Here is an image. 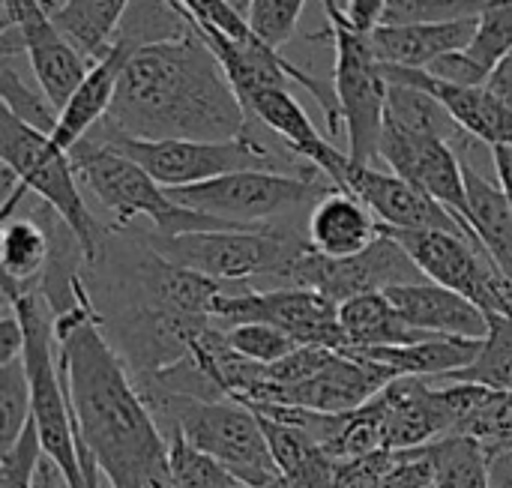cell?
Masks as SVG:
<instances>
[{
	"label": "cell",
	"instance_id": "cell-1",
	"mask_svg": "<svg viewBox=\"0 0 512 488\" xmlns=\"http://www.w3.org/2000/svg\"><path fill=\"white\" fill-rule=\"evenodd\" d=\"M54 333L75 441L93 456L108 486L147 488L168 480V441L129 366L108 342L87 285L78 303L54 318Z\"/></svg>",
	"mask_w": 512,
	"mask_h": 488
},
{
	"label": "cell",
	"instance_id": "cell-2",
	"mask_svg": "<svg viewBox=\"0 0 512 488\" xmlns=\"http://www.w3.org/2000/svg\"><path fill=\"white\" fill-rule=\"evenodd\" d=\"M249 117L216 51L189 18L186 33L129 54L99 129L141 141H231L249 135Z\"/></svg>",
	"mask_w": 512,
	"mask_h": 488
},
{
	"label": "cell",
	"instance_id": "cell-3",
	"mask_svg": "<svg viewBox=\"0 0 512 488\" xmlns=\"http://www.w3.org/2000/svg\"><path fill=\"white\" fill-rule=\"evenodd\" d=\"M141 396L165 441L183 438L195 450L219 459L252 488L279 480L261 420L243 402L180 396L159 387H144Z\"/></svg>",
	"mask_w": 512,
	"mask_h": 488
},
{
	"label": "cell",
	"instance_id": "cell-4",
	"mask_svg": "<svg viewBox=\"0 0 512 488\" xmlns=\"http://www.w3.org/2000/svg\"><path fill=\"white\" fill-rule=\"evenodd\" d=\"M162 258L198 270L216 282L255 288L258 279L288 285L291 267L312 246L306 228L294 225H240L222 231H189L177 237H144Z\"/></svg>",
	"mask_w": 512,
	"mask_h": 488
},
{
	"label": "cell",
	"instance_id": "cell-5",
	"mask_svg": "<svg viewBox=\"0 0 512 488\" xmlns=\"http://www.w3.org/2000/svg\"><path fill=\"white\" fill-rule=\"evenodd\" d=\"M69 159L75 165V174L81 186L111 213L114 228H129L135 219H147L153 225V234L159 237H177L189 231H222V228H240L234 222L189 210L177 204L168 189L153 180L138 162L129 156L111 150L108 144L96 138H84L69 150Z\"/></svg>",
	"mask_w": 512,
	"mask_h": 488
},
{
	"label": "cell",
	"instance_id": "cell-6",
	"mask_svg": "<svg viewBox=\"0 0 512 488\" xmlns=\"http://www.w3.org/2000/svg\"><path fill=\"white\" fill-rule=\"evenodd\" d=\"M0 159L6 168L18 174L27 192H33L45 207H51L78 237L84 249V264L96 267L105 246L108 228L96 219V213L84 201V186L75 174L69 150H60L51 135L27 126L9 108L0 114Z\"/></svg>",
	"mask_w": 512,
	"mask_h": 488
},
{
	"label": "cell",
	"instance_id": "cell-7",
	"mask_svg": "<svg viewBox=\"0 0 512 488\" xmlns=\"http://www.w3.org/2000/svg\"><path fill=\"white\" fill-rule=\"evenodd\" d=\"M321 6L327 12V30L315 39H330L336 48L333 90L348 141L345 153L351 165H375L381 150L390 81L369 42V33L357 30L348 21L345 6H339V0H321Z\"/></svg>",
	"mask_w": 512,
	"mask_h": 488
},
{
	"label": "cell",
	"instance_id": "cell-8",
	"mask_svg": "<svg viewBox=\"0 0 512 488\" xmlns=\"http://www.w3.org/2000/svg\"><path fill=\"white\" fill-rule=\"evenodd\" d=\"M330 189H339L318 168L309 174H288L270 168L234 171L207 183L177 186L168 195L198 213L234 222V225H276V219L309 213Z\"/></svg>",
	"mask_w": 512,
	"mask_h": 488
},
{
	"label": "cell",
	"instance_id": "cell-9",
	"mask_svg": "<svg viewBox=\"0 0 512 488\" xmlns=\"http://www.w3.org/2000/svg\"><path fill=\"white\" fill-rule=\"evenodd\" d=\"M90 138L138 162L165 189L195 186V183H207L234 171H252V168L279 171V159L252 132L231 138V141H141V138L114 135L96 126Z\"/></svg>",
	"mask_w": 512,
	"mask_h": 488
},
{
	"label": "cell",
	"instance_id": "cell-10",
	"mask_svg": "<svg viewBox=\"0 0 512 488\" xmlns=\"http://www.w3.org/2000/svg\"><path fill=\"white\" fill-rule=\"evenodd\" d=\"M423 276L435 285L456 291L489 315H512V285L495 261L465 234L453 231H390Z\"/></svg>",
	"mask_w": 512,
	"mask_h": 488
},
{
	"label": "cell",
	"instance_id": "cell-11",
	"mask_svg": "<svg viewBox=\"0 0 512 488\" xmlns=\"http://www.w3.org/2000/svg\"><path fill=\"white\" fill-rule=\"evenodd\" d=\"M408 282H426V276L405 252V246L381 231L369 249L348 258H327L309 246L291 267L285 288H309L342 306L360 294H378Z\"/></svg>",
	"mask_w": 512,
	"mask_h": 488
},
{
	"label": "cell",
	"instance_id": "cell-12",
	"mask_svg": "<svg viewBox=\"0 0 512 488\" xmlns=\"http://www.w3.org/2000/svg\"><path fill=\"white\" fill-rule=\"evenodd\" d=\"M15 54H27L36 84L57 108L69 102L90 69V60L54 24L42 0H3L0 57Z\"/></svg>",
	"mask_w": 512,
	"mask_h": 488
},
{
	"label": "cell",
	"instance_id": "cell-13",
	"mask_svg": "<svg viewBox=\"0 0 512 488\" xmlns=\"http://www.w3.org/2000/svg\"><path fill=\"white\" fill-rule=\"evenodd\" d=\"M222 327L234 324H273L300 345H321L336 354L348 351L345 330L339 324V306L309 288H252L231 291L216 312Z\"/></svg>",
	"mask_w": 512,
	"mask_h": 488
},
{
	"label": "cell",
	"instance_id": "cell-14",
	"mask_svg": "<svg viewBox=\"0 0 512 488\" xmlns=\"http://www.w3.org/2000/svg\"><path fill=\"white\" fill-rule=\"evenodd\" d=\"M348 192H354L390 231H453L480 246V240L456 213H450L426 189L399 177L396 171H381L375 165H348Z\"/></svg>",
	"mask_w": 512,
	"mask_h": 488
},
{
	"label": "cell",
	"instance_id": "cell-15",
	"mask_svg": "<svg viewBox=\"0 0 512 488\" xmlns=\"http://www.w3.org/2000/svg\"><path fill=\"white\" fill-rule=\"evenodd\" d=\"M393 378L396 375L375 360L336 354L312 378L294 387L273 390L261 402H252V405H288V408H306L318 414H348L372 402Z\"/></svg>",
	"mask_w": 512,
	"mask_h": 488
},
{
	"label": "cell",
	"instance_id": "cell-16",
	"mask_svg": "<svg viewBox=\"0 0 512 488\" xmlns=\"http://www.w3.org/2000/svg\"><path fill=\"white\" fill-rule=\"evenodd\" d=\"M381 66L390 84H408L438 99L444 111L456 120V126L468 132L474 141L486 144L489 150L512 141V105L501 96H495L489 84L468 87V84L441 81L429 75L426 69H414V66H390V63H381Z\"/></svg>",
	"mask_w": 512,
	"mask_h": 488
},
{
	"label": "cell",
	"instance_id": "cell-17",
	"mask_svg": "<svg viewBox=\"0 0 512 488\" xmlns=\"http://www.w3.org/2000/svg\"><path fill=\"white\" fill-rule=\"evenodd\" d=\"M246 111L258 117L264 126H270L300 159H306L312 168L327 174L339 189H348V153H342L336 144H330L306 114V108L288 93V87H264L249 102Z\"/></svg>",
	"mask_w": 512,
	"mask_h": 488
},
{
	"label": "cell",
	"instance_id": "cell-18",
	"mask_svg": "<svg viewBox=\"0 0 512 488\" xmlns=\"http://www.w3.org/2000/svg\"><path fill=\"white\" fill-rule=\"evenodd\" d=\"M135 48L138 45L117 39L114 48L102 60L90 63L87 75L81 78V84L75 87L69 102L60 108L57 129L51 132V141L60 150H72L78 141H84L108 117L114 96H117V87H120V78H123V69H126V60Z\"/></svg>",
	"mask_w": 512,
	"mask_h": 488
},
{
	"label": "cell",
	"instance_id": "cell-19",
	"mask_svg": "<svg viewBox=\"0 0 512 488\" xmlns=\"http://www.w3.org/2000/svg\"><path fill=\"white\" fill-rule=\"evenodd\" d=\"M384 294L414 330L432 336H462V339H483L489 330V318L483 309H477L471 300L429 279L396 285L387 288Z\"/></svg>",
	"mask_w": 512,
	"mask_h": 488
},
{
	"label": "cell",
	"instance_id": "cell-20",
	"mask_svg": "<svg viewBox=\"0 0 512 488\" xmlns=\"http://www.w3.org/2000/svg\"><path fill=\"white\" fill-rule=\"evenodd\" d=\"M477 33V15L423 24H378L369 42L381 63L426 69L450 51H465Z\"/></svg>",
	"mask_w": 512,
	"mask_h": 488
},
{
	"label": "cell",
	"instance_id": "cell-21",
	"mask_svg": "<svg viewBox=\"0 0 512 488\" xmlns=\"http://www.w3.org/2000/svg\"><path fill=\"white\" fill-rule=\"evenodd\" d=\"M384 225L348 189H330L306 216V237L315 252L327 258H348L369 249Z\"/></svg>",
	"mask_w": 512,
	"mask_h": 488
},
{
	"label": "cell",
	"instance_id": "cell-22",
	"mask_svg": "<svg viewBox=\"0 0 512 488\" xmlns=\"http://www.w3.org/2000/svg\"><path fill=\"white\" fill-rule=\"evenodd\" d=\"M54 255V210L42 216H9L0 234L3 294L36 291Z\"/></svg>",
	"mask_w": 512,
	"mask_h": 488
},
{
	"label": "cell",
	"instance_id": "cell-23",
	"mask_svg": "<svg viewBox=\"0 0 512 488\" xmlns=\"http://www.w3.org/2000/svg\"><path fill=\"white\" fill-rule=\"evenodd\" d=\"M471 141L459 144L465 165V189H468V225L474 228L480 246L495 261V267L504 273V279L512 285V207L501 186L486 180L468 159Z\"/></svg>",
	"mask_w": 512,
	"mask_h": 488
},
{
	"label": "cell",
	"instance_id": "cell-24",
	"mask_svg": "<svg viewBox=\"0 0 512 488\" xmlns=\"http://www.w3.org/2000/svg\"><path fill=\"white\" fill-rule=\"evenodd\" d=\"M483 348V339H462V336H432L414 345H396V348H363L351 351L348 357H366L381 366H387L396 378H438L465 369Z\"/></svg>",
	"mask_w": 512,
	"mask_h": 488
},
{
	"label": "cell",
	"instance_id": "cell-25",
	"mask_svg": "<svg viewBox=\"0 0 512 488\" xmlns=\"http://www.w3.org/2000/svg\"><path fill=\"white\" fill-rule=\"evenodd\" d=\"M264 438L270 444L279 480L291 488H333L336 486V459L300 426L261 417Z\"/></svg>",
	"mask_w": 512,
	"mask_h": 488
},
{
	"label": "cell",
	"instance_id": "cell-26",
	"mask_svg": "<svg viewBox=\"0 0 512 488\" xmlns=\"http://www.w3.org/2000/svg\"><path fill=\"white\" fill-rule=\"evenodd\" d=\"M339 324L348 339V351L363 348H396V345H414L423 339H432V333L414 330L390 303L384 291L378 294H360L339 306Z\"/></svg>",
	"mask_w": 512,
	"mask_h": 488
},
{
	"label": "cell",
	"instance_id": "cell-27",
	"mask_svg": "<svg viewBox=\"0 0 512 488\" xmlns=\"http://www.w3.org/2000/svg\"><path fill=\"white\" fill-rule=\"evenodd\" d=\"M129 6L132 0H63L51 9V18L69 42L96 63L114 48Z\"/></svg>",
	"mask_w": 512,
	"mask_h": 488
},
{
	"label": "cell",
	"instance_id": "cell-28",
	"mask_svg": "<svg viewBox=\"0 0 512 488\" xmlns=\"http://www.w3.org/2000/svg\"><path fill=\"white\" fill-rule=\"evenodd\" d=\"M426 453L435 468V488H492L489 456L474 438L444 435Z\"/></svg>",
	"mask_w": 512,
	"mask_h": 488
},
{
	"label": "cell",
	"instance_id": "cell-29",
	"mask_svg": "<svg viewBox=\"0 0 512 488\" xmlns=\"http://www.w3.org/2000/svg\"><path fill=\"white\" fill-rule=\"evenodd\" d=\"M444 381H465L512 393V315H489V330L483 336L480 354Z\"/></svg>",
	"mask_w": 512,
	"mask_h": 488
},
{
	"label": "cell",
	"instance_id": "cell-30",
	"mask_svg": "<svg viewBox=\"0 0 512 488\" xmlns=\"http://www.w3.org/2000/svg\"><path fill=\"white\" fill-rule=\"evenodd\" d=\"M168 480L174 488H252L219 459L195 450L183 438H168Z\"/></svg>",
	"mask_w": 512,
	"mask_h": 488
},
{
	"label": "cell",
	"instance_id": "cell-31",
	"mask_svg": "<svg viewBox=\"0 0 512 488\" xmlns=\"http://www.w3.org/2000/svg\"><path fill=\"white\" fill-rule=\"evenodd\" d=\"M12 60L15 57H0V96H3V108H9L27 126L51 135L57 129L60 108L45 96V90L39 84L36 87L27 84Z\"/></svg>",
	"mask_w": 512,
	"mask_h": 488
},
{
	"label": "cell",
	"instance_id": "cell-32",
	"mask_svg": "<svg viewBox=\"0 0 512 488\" xmlns=\"http://www.w3.org/2000/svg\"><path fill=\"white\" fill-rule=\"evenodd\" d=\"M33 420L30 378L24 357L0 366V450H9Z\"/></svg>",
	"mask_w": 512,
	"mask_h": 488
},
{
	"label": "cell",
	"instance_id": "cell-33",
	"mask_svg": "<svg viewBox=\"0 0 512 488\" xmlns=\"http://www.w3.org/2000/svg\"><path fill=\"white\" fill-rule=\"evenodd\" d=\"M453 435L474 438L489 459L512 450V393L489 390V396L477 405V411Z\"/></svg>",
	"mask_w": 512,
	"mask_h": 488
},
{
	"label": "cell",
	"instance_id": "cell-34",
	"mask_svg": "<svg viewBox=\"0 0 512 488\" xmlns=\"http://www.w3.org/2000/svg\"><path fill=\"white\" fill-rule=\"evenodd\" d=\"M489 75L512 51V0H486L477 15V33L465 48Z\"/></svg>",
	"mask_w": 512,
	"mask_h": 488
},
{
	"label": "cell",
	"instance_id": "cell-35",
	"mask_svg": "<svg viewBox=\"0 0 512 488\" xmlns=\"http://www.w3.org/2000/svg\"><path fill=\"white\" fill-rule=\"evenodd\" d=\"M225 339L234 354L258 366L279 363L294 348H300V342H294L285 330L273 324H234V327H225Z\"/></svg>",
	"mask_w": 512,
	"mask_h": 488
},
{
	"label": "cell",
	"instance_id": "cell-36",
	"mask_svg": "<svg viewBox=\"0 0 512 488\" xmlns=\"http://www.w3.org/2000/svg\"><path fill=\"white\" fill-rule=\"evenodd\" d=\"M42 459H45L42 438H39L36 423L30 420L24 435L9 450H0V488L36 486V474H39Z\"/></svg>",
	"mask_w": 512,
	"mask_h": 488
},
{
	"label": "cell",
	"instance_id": "cell-37",
	"mask_svg": "<svg viewBox=\"0 0 512 488\" xmlns=\"http://www.w3.org/2000/svg\"><path fill=\"white\" fill-rule=\"evenodd\" d=\"M303 6L306 0H252L249 24L264 42H270L273 48H282L297 33Z\"/></svg>",
	"mask_w": 512,
	"mask_h": 488
},
{
	"label": "cell",
	"instance_id": "cell-38",
	"mask_svg": "<svg viewBox=\"0 0 512 488\" xmlns=\"http://www.w3.org/2000/svg\"><path fill=\"white\" fill-rule=\"evenodd\" d=\"M24 324L21 318L15 315V309L6 306V315L0 321V366L3 363H12V360H21L24 357Z\"/></svg>",
	"mask_w": 512,
	"mask_h": 488
},
{
	"label": "cell",
	"instance_id": "cell-39",
	"mask_svg": "<svg viewBox=\"0 0 512 488\" xmlns=\"http://www.w3.org/2000/svg\"><path fill=\"white\" fill-rule=\"evenodd\" d=\"M387 3H390V0H348V3H345V15H348V21H351L357 30L372 33V30L381 24V18H384Z\"/></svg>",
	"mask_w": 512,
	"mask_h": 488
},
{
	"label": "cell",
	"instance_id": "cell-40",
	"mask_svg": "<svg viewBox=\"0 0 512 488\" xmlns=\"http://www.w3.org/2000/svg\"><path fill=\"white\" fill-rule=\"evenodd\" d=\"M492 162H495V171H498V186H501V192L507 195L512 207V144L492 147Z\"/></svg>",
	"mask_w": 512,
	"mask_h": 488
},
{
	"label": "cell",
	"instance_id": "cell-41",
	"mask_svg": "<svg viewBox=\"0 0 512 488\" xmlns=\"http://www.w3.org/2000/svg\"><path fill=\"white\" fill-rule=\"evenodd\" d=\"M489 90L512 105V51L504 57V60H501V63H498V69L492 72V78H489Z\"/></svg>",
	"mask_w": 512,
	"mask_h": 488
},
{
	"label": "cell",
	"instance_id": "cell-42",
	"mask_svg": "<svg viewBox=\"0 0 512 488\" xmlns=\"http://www.w3.org/2000/svg\"><path fill=\"white\" fill-rule=\"evenodd\" d=\"M489 474H492V488H512V450L489 459Z\"/></svg>",
	"mask_w": 512,
	"mask_h": 488
},
{
	"label": "cell",
	"instance_id": "cell-43",
	"mask_svg": "<svg viewBox=\"0 0 512 488\" xmlns=\"http://www.w3.org/2000/svg\"><path fill=\"white\" fill-rule=\"evenodd\" d=\"M33 488H69L66 486V477H63V471L45 456L42 459V465H39V474H36V486Z\"/></svg>",
	"mask_w": 512,
	"mask_h": 488
},
{
	"label": "cell",
	"instance_id": "cell-44",
	"mask_svg": "<svg viewBox=\"0 0 512 488\" xmlns=\"http://www.w3.org/2000/svg\"><path fill=\"white\" fill-rule=\"evenodd\" d=\"M78 456H81V468H84V483L78 488H102V471H99V465L93 462V456L78 444Z\"/></svg>",
	"mask_w": 512,
	"mask_h": 488
},
{
	"label": "cell",
	"instance_id": "cell-45",
	"mask_svg": "<svg viewBox=\"0 0 512 488\" xmlns=\"http://www.w3.org/2000/svg\"><path fill=\"white\" fill-rule=\"evenodd\" d=\"M237 12H243L246 18H249V12H252V0H228Z\"/></svg>",
	"mask_w": 512,
	"mask_h": 488
},
{
	"label": "cell",
	"instance_id": "cell-46",
	"mask_svg": "<svg viewBox=\"0 0 512 488\" xmlns=\"http://www.w3.org/2000/svg\"><path fill=\"white\" fill-rule=\"evenodd\" d=\"M147 488H174V486H171V480H159V483H150Z\"/></svg>",
	"mask_w": 512,
	"mask_h": 488
},
{
	"label": "cell",
	"instance_id": "cell-47",
	"mask_svg": "<svg viewBox=\"0 0 512 488\" xmlns=\"http://www.w3.org/2000/svg\"><path fill=\"white\" fill-rule=\"evenodd\" d=\"M264 488H291V486H285L282 480H276V483H270V486H264Z\"/></svg>",
	"mask_w": 512,
	"mask_h": 488
}]
</instances>
